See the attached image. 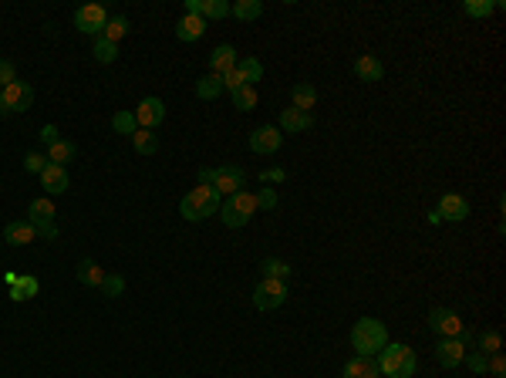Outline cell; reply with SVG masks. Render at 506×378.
Returning a JSON list of instances; mask_svg holds the SVG:
<instances>
[{
  "mask_svg": "<svg viewBox=\"0 0 506 378\" xmlns=\"http://www.w3.org/2000/svg\"><path fill=\"white\" fill-rule=\"evenodd\" d=\"M351 345H354V352L358 355L375 358V355L389 345V327L381 325L378 317H358L354 327H351Z\"/></svg>",
  "mask_w": 506,
  "mask_h": 378,
  "instance_id": "1",
  "label": "cell"
},
{
  "mask_svg": "<svg viewBox=\"0 0 506 378\" xmlns=\"http://www.w3.org/2000/svg\"><path fill=\"white\" fill-rule=\"evenodd\" d=\"M416 352L409 345H395L389 341L381 352H378V372L385 378H412L416 375Z\"/></svg>",
  "mask_w": 506,
  "mask_h": 378,
  "instance_id": "2",
  "label": "cell"
},
{
  "mask_svg": "<svg viewBox=\"0 0 506 378\" xmlns=\"http://www.w3.org/2000/svg\"><path fill=\"white\" fill-rule=\"evenodd\" d=\"M220 199L223 196L216 193L213 186H196V189H189V193L182 196L179 213L189 223H199V220H206V216H216V213H220Z\"/></svg>",
  "mask_w": 506,
  "mask_h": 378,
  "instance_id": "3",
  "label": "cell"
},
{
  "mask_svg": "<svg viewBox=\"0 0 506 378\" xmlns=\"http://www.w3.org/2000/svg\"><path fill=\"white\" fill-rule=\"evenodd\" d=\"M253 213H257V196L247 193V189L226 196V203H220V216L226 226H247L253 220Z\"/></svg>",
  "mask_w": 506,
  "mask_h": 378,
  "instance_id": "4",
  "label": "cell"
},
{
  "mask_svg": "<svg viewBox=\"0 0 506 378\" xmlns=\"http://www.w3.org/2000/svg\"><path fill=\"white\" fill-rule=\"evenodd\" d=\"M287 298H290V287H287V280H277V277H263L257 284V290H253V304L260 311H273Z\"/></svg>",
  "mask_w": 506,
  "mask_h": 378,
  "instance_id": "5",
  "label": "cell"
},
{
  "mask_svg": "<svg viewBox=\"0 0 506 378\" xmlns=\"http://www.w3.org/2000/svg\"><path fill=\"white\" fill-rule=\"evenodd\" d=\"M105 24H108V11H105L102 4H85L75 11V27H78L81 34H98L102 38Z\"/></svg>",
  "mask_w": 506,
  "mask_h": 378,
  "instance_id": "6",
  "label": "cell"
},
{
  "mask_svg": "<svg viewBox=\"0 0 506 378\" xmlns=\"http://www.w3.org/2000/svg\"><path fill=\"white\" fill-rule=\"evenodd\" d=\"M428 327L442 335V338H459V331H463V317L453 311V308H432L428 311Z\"/></svg>",
  "mask_w": 506,
  "mask_h": 378,
  "instance_id": "7",
  "label": "cell"
},
{
  "mask_svg": "<svg viewBox=\"0 0 506 378\" xmlns=\"http://www.w3.org/2000/svg\"><path fill=\"white\" fill-rule=\"evenodd\" d=\"M0 92H4V108H7V115H11V112H27L31 102H34V88L21 78L14 81V85H7V88H0Z\"/></svg>",
  "mask_w": 506,
  "mask_h": 378,
  "instance_id": "8",
  "label": "cell"
},
{
  "mask_svg": "<svg viewBox=\"0 0 506 378\" xmlns=\"http://www.w3.org/2000/svg\"><path fill=\"white\" fill-rule=\"evenodd\" d=\"M213 189H216L220 196L240 193V189H247V172L240 169V166H220V169H216V183H213Z\"/></svg>",
  "mask_w": 506,
  "mask_h": 378,
  "instance_id": "9",
  "label": "cell"
},
{
  "mask_svg": "<svg viewBox=\"0 0 506 378\" xmlns=\"http://www.w3.org/2000/svg\"><path fill=\"white\" fill-rule=\"evenodd\" d=\"M135 115V125L139 129H156V125H162V118H166V105H162V98H142L139 102V108L132 112Z\"/></svg>",
  "mask_w": 506,
  "mask_h": 378,
  "instance_id": "10",
  "label": "cell"
},
{
  "mask_svg": "<svg viewBox=\"0 0 506 378\" xmlns=\"http://www.w3.org/2000/svg\"><path fill=\"white\" fill-rule=\"evenodd\" d=\"M280 145H284V132L277 129V125H260V129L250 135V149L260 152V156H270Z\"/></svg>",
  "mask_w": 506,
  "mask_h": 378,
  "instance_id": "11",
  "label": "cell"
},
{
  "mask_svg": "<svg viewBox=\"0 0 506 378\" xmlns=\"http://www.w3.org/2000/svg\"><path fill=\"white\" fill-rule=\"evenodd\" d=\"M463 355H466V345L459 338H442L439 345H436V362H439L442 368H459L463 365Z\"/></svg>",
  "mask_w": 506,
  "mask_h": 378,
  "instance_id": "12",
  "label": "cell"
},
{
  "mask_svg": "<svg viewBox=\"0 0 506 378\" xmlns=\"http://www.w3.org/2000/svg\"><path fill=\"white\" fill-rule=\"evenodd\" d=\"M436 213H439V220L463 223V220L469 216V203H466V199H463L459 193H446V196L439 199V209H436Z\"/></svg>",
  "mask_w": 506,
  "mask_h": 378,
  "instance_id": "13",
  "label": "cell"
},
{
  "mask_svg": "<svg viewBox=\"0 0 506 378\" xmlns=\"http://www.w3.org/2000/svg\"><path fill=\"white\" fill-rule=\"evenodd\" d=\"M240 65V58H236V48L233 44H220L216 51L209 54V75H230L233 68Z\"/></svg>",
  "mask_w": 506,
  "mask_h": 378,
  "instance_id": "14",
  "label": "cell"
},
{
  "mask_svg": "<svg viewBox=\"0 0 506 378\" xmlns=\"http://www.w3.org/2000/svg\"><path fill=\"white\" fill-rule=\"evenodd\" d=\"M4 240H7L11 247H24V243H34V240H38V230H34L31 220H14V223H7Z\"/></svg>",
  "mask_w": 506,
  "mask_h": 378,
  "instance_id": "15",
  "label": "cell"
},
{
  "mask_svg": "<svg viewBox=\"0 0 506 378\" xmlns=\"http://www.w3.org/2000/svg\"><path fill=\"white\" fill-rule=\"evenodd\" d=\"M314 125V115L311 112H297V108H284L280 112V132H290V135H297V132H307Z\"/></svg>",
  "mask_w": 506,
  "mask_h": 378,
  "instance_id": "16",
  "label": "cell"
},
{
  "mask_svg": "<svg viewBox=\"0 0 506 378\" xmlns=\"http://www.w3.org/2000/svg\"><path fill=\"white\" fill-rule=\"evenodd\" d=\"M206 34V21L199 14H186L179 24H176V38L179 41H199Z\"/></svg>",
  "mask_w": 506,
  "mask_h": 378,
  "instance_id": "17",
  "label": "cell"
},
{
  "mask_svg": "<svg viewBox=\"0 0 506 378\" xmlns=\"http://www.w3.org/2000/svg\"><path fill=\"white\" fill-rule=\"evenodd\" d=\"M290 102H294L297 112H311L314 105H317V88H314L311 81H300V85L290 88Z\"/></svg>",
  "mask_w": 506,
  "mask_h": 378,
  "instance_id": "18",
  "label": "cell"
},
{
  "mask_svg": "<svg viewBox=\"0 0 506 378\" xmlns=\"http://www.w3.org/2000/svg\"><path fill=\"white\" fill-rule=\"evenodd\" d=\"M381 372H378V362L375 358H364V355H358V358H351L348 365H344V378H378Z\"/></svg>",
  "mask_w": 506,
  "mask_h": 378,
  "instance_id": "19",
  "label": "cell"
},
{
  "mask_svg": "<svg viewBox=\"0 0 506 378\" xmlns=\"http://www.w3.org/2000/svg\"><path fill=\"white\" fill-rule=\"evenodd\" d=\"M41 186H44L51 196L65 193V189H68V169H61V166H51V162H48V169L41 172Z\"/></svg>",
  "mask_w": 506,
  "mask_h": 378,
  "instance_id": "20",
  "label": "cell"
},
{
  "mask_svg": "<svg viewBox=\"0 0 506 378\" xmlns=\"http://www.w3.org/2000/svg\"><path fill=\"white\" fill-rule=\"evenodd\" d=\"M354 75L362 81H381L385 68H381V61H378L375 54H362V58L354 61Z\"/></svg>",
  "mask_w": 506,
  "mask_h": 378,
  "instance_id": "21",
  "label": "cell"
},
{
  "mask_svg": "<svg viewBox=\"0 0 506 378\" xmlns=\"http://www.w3.org/2000/svg\"><path fill=\"white\" fill-rule=\"evenodd\" d=\"M75 156H78V145L68 142V139H58V142L48 149V162H51V166H61V169H65V162H75Z\"/></svg>",
  "mask_w": 506,
  "mask_h": 378,
  "instance_id": "22",
  "label": "cell"
},
{
  "mask_svg": "<svg viewBox=\"0 0 506 378\" xmlns=\"http://www.w3.org/2000/svg\"><path fill=\"white\" fill-rule=\"evenodd\" d=\"M27 220L34 223V226H38V223H54V203L48 199V196L34 199V203H31V209H27Z\"/></svg>",
  "mask_w": 506,
  "mask_h": 378,
  "instance_id": "23",
  "label": "cell"
},
{
  "mask_svg": "<svg viewBox=\"0 0 506 378\" xmlns=\"http://www.w3.org/2000/svg\"><path fill=\"white\" fill-rule=\"evenodd\" d=\"M223 92H226V88H223V78H220V75H206V78L196 81V95H199L203 102H213V98H220Z\"/></svg>",
  "mask_w": 506,
  "mask_h": 378,
  "instance_id": "24",
  "label": "cell"
},
{
  "mask_svg": "<svg viewBox=\"0 0 506 378\" xmlns=\"http://www.w3.org/2000/svg\"><path fill=\"white\" fill-rule=\"evenodd\" d=\"M132 145H135V152H139V156H156L159 139L149 129H135L132 132Z\"/></svg>",
  "mask_w": 506,
  "mask_h": 378,
  "instance_id": "25",
  "label": "cell"
},
{
  "mask_svg": "<svg viewBox=\"0 0 506 378\" xmlns=\"http://www.w3.org/2000/svg\"><path fill=\"white\" fill-rule=\"evenodd\" d=\"M38 280H34V277H17V280H14L11 284V300H17V304H21V300H31L34 298V294H38Z\"/></svg>",
  "mask_w": 506,
  "mask_h": 378,
  "instance_id": "26",
  "label": "cell"
},
{
  "mask_svg": "<svg viewBox=\"0 0 506 378\" xmlns=\"http://www.w3.org/2000/svg\"><path fill=\"white\" fill-rule=\"evenodd\" d=\"M78 280L85 287H102V280H105V271L98 267L95 261H81L78 263Z\"/></svg>",
  "mask_w": 506,
  "mask_h": 378,
  "instance_id": "27",
  "label": "cell"
},
{
  "mask_svg": "<svg viewBox=\"0 0 506 378\" xmlns=\"http://www.w3.org/2000/svg\"><path fill=\"white\" fill-rule=\"evenodd\" d=\"M230 14H236L240 21H257L263 14V4L260 0H236V4H230Z\"/></svg>",
  "mask_w": 506,
  "mask_h": 378,
  "instance_id": "28",
  "label": "cell"
},
{
  "mask_svg": "<svg viewBox=\"0 0 506 378\" xmlns=\"http://www.w3.org/2000/svg\"><path fill=\"white\" fill-rule=\"evenodd\" d=\"M226 14H230V4H226V0H203V4H199V17H203V21H220Z\"/></svg>",
  "mask_w": 506,
  "mask_h": 378,
  "instance_id": "29",
  "label": "cell"
},
{
  "mask_svg": "<svg viewBox=\"0 0 506 378\" xmlns=\"http://www.w3.org/2000/svg\"><path fill=\"white\" fill-rule=\"evenodd\" d=\"M476 345H480V355H500L503 352V338H500V331H483L480 338H476Z\"/></svg>",
  "mask_w": 506,
  "mask_h": 378,
  "instance_id": "30",
  "label": "cell"
},
{
  "mask_svg": "<svg viewBox=\"0 0 506 378\" xmlns=\"http://www.w3.org/2000/svg\"><path fill=\"white\" fill-rule=\"evenodd\" d=\"M129 34V21L125 17H108V24H105V31H102V38L105 41H112V44H118V41Z\"/></svg>",
  "mask_w": 506,
  "mask_h": 378,
  "instance_id": "31",
  "label": "cell"
},
{
  "mask_svg": "<svg viewBox=\"0 0 506 378\" xmlns=\"http://www.w3.org/2000/svg\"><path fill=\"white\" fill-rule=\"evenodd\" d=\"M233 95V108H240V112H253L257 108V92H253V85H243V88H236Z\"/></svg>",
  "mask_w": 506,
  "mask_h": 378,
  "instance_id": "32",
  "label": "cell"
},
{
  "mask_svg": "<svg viewBox=\"0 0 506 378\" xmlns=\"http://www.w3.org/2000/svg\"><path fill=\"white\" fill-rule=\"evenodd\" d=\"M91 54H95V61L112 65V61L118 58V44H112V41H105V38H95V48H91Z\"/></svg>",
  "mask_w": 506,
  "mask_h": 378,
  "instance_id": "33",
  "label": "cell"
},
{
  "mask_svg": "<svg viewBox=\"0 0 506 378\" xmlns=\"http://www.w3.org/2000/svg\"><path fill=\"white\" fill-rule=\"evenodd\" d=\"M236 71L243 75V81H247V85H253V81L263 78V65H260L257 58H243V61L236 65Z\"/></svg>",
  "mask_w": 506,
  "mask_h": 378,
  "instance_id": "34",
  "label": "cell"
},
{
  "mask_svg": "<svg viewBox=\"0 0 506 378\" xmlns=\"http://www.w3.org/2000/svg\"><path fill=\"white\" fill-rule=\"evenodd\" d=\"M294 274V267L287 261H273V257H267L263 261V277H277V280H287V277Z\"/></svg>",
  "mask_w": 506,
  "mask_h": 378,
  "instance_id": "35",
  "label": "cell"
},
{
  "mask_svg": "<svg viewBox=\"0 0 506 378\" xmlns=\"http://www.w3.org/2000/svg\"><path fill=\"white\" fill-rule=\"evenodd\" d=\"M463 11H466L469 17H490V14L496 11V0H466Z\"/></svg>",
  "mask_w": 506,
  "mask_h": 378,
  "instance_id": "36",
  "label": "cell"
},
{
  "mask_svg": "<svg viewBox=\"0 0 506 378\" xmlns=\"http://www.w3.org/2000/svg\"><path fill=\"white\" fill-rule=\"evenodd\" d=\"M112 129H115L118 135H132L139 125H135V115H132V112H115V115H112Z\"/></svg>",
  "mask_w": 506,
  "mask_h": 378,
  "instance_id": "37",
  "label": "cell"
},
{
  "mask_svg": "<svg viewBox=\"0 0 506 378\" xmlns=\"http://www.w3.org/2000/svg\"><path fill=\"white\" fill-rule=\"evenodd\" d=\"M102 290H105V298H122V290H125V280H122L118 274H105Z\"/></svg>",
  "mask_w": 506,
  "mask_h": 378,
  "instance_id": "38",
  "label": "cell"
},
{
  "mask_svg": "<svg viewBox=\"0 0 506 378\" xmlns=\"http://www.w3.org/2000/svg\"><path fill=\"white\" fill-rule=\"evenodd\" d=\"M24 169L27 172H38V176H41V172L48 169V156H41V152H27V156H24Z\"/></svg>",
  "mask_w": 506,
  "mask_h": 378,
  "instance_id": "39",
  "label": "cell"
},
{
  "mask_svg": "<svg viewBox=\"0 0 506 378\" xmlns=\"http://www.w3.org/2000/svg\"><path fill=\"white\" fill-rule=\"evenodd\" d=\"M463 362H466V368L473 372V375H486V355H480V352L463 355Z\"/></svg>",
  "mask_w": 506,
  "mask_h": 378,
  "instance_id": "40",
  "label": "cell"
},
{
  "mask_svg": "<svg viewBox=\"0 0 506 378\" xmlns=\"http://www.w3.org/2000/svg\"><path fill=\"white\" fill-rule=\"evenodd\" d=\"M486 372H490L493 378H506V358H503V352L486 358Z\"/></svg>",
  "mask_w": 506,
  "mask_h": 378,
  "instance_id": "41",
  "label": "cell"
},
{
  "mask_svg": "<svg viewBox=\"0 0 506 378\" xmlns=\"http://www.w3.org/2000/svg\"><path fill=\"white\" fill-rule=\"evenodd\" d=\"M277 206V189H270V186H267V189H260L257 193V209H273Z\"/></svg>",
  "mask_w": 506,
  "mask_h": 378,
  "instance_id": "42",
  "label": "cell"
},
{
  "mask_svg": "<svg viewBox=\"0 0 506 378\" xmlns=\"http://www.w3.org/2000/svg\"><path fill=\"white\" fill-rule=\"evenodd\" d=\"M243 85H247V81H243V75H240V71H230V75H223V88H226V92H236V88H243Z\"/></svg>",
  "mask_w": 506,
  "mask_h": 378,
  "instance_id": "43",
  "label": "cell"
},
{
  "mask_svg": "<svg viewBox=\"0 0 506 378\" xmlns=\"http://www.w3.org/2000/svg\"><path fill=\"white\" fill-rule=\"evenodd\" d=\"M17 81V71H14L11 61H0V88H7V85H14Z\"/></svg>",
  "mask_w": 506,
  "mask_h": 378,
  "instance_id": "44",
  "label": "cell"
},
{
  "mask_svg": "<svg viewBox=\"0 0 506 378\" xmlns=\"http://www.w3.org/2000/svg\"><path fill=\"white\" fill-rule=\"evenodd\" d=\"M34 230H38L41 240H58V223H38Z\"/></svg>",
  "mask_w": 506,
  "mask_h": 378,
  "instance_id": "45",
  "label": "cell"
},
{
  "mask_svg": "<svg viewBox=\"0 0 506 378\" xmlns=\"http://www.w3.org/2000/svg\"><path fill=\"white\" fill-rule=\"evenodd\" d=\"M260 179H263L267 186H270V183H284L287 172L284 169H263V172H260Z\"/></svg>",
  "mask_w": 506,
  "mask_h": 378,
  "instance_id": "46",
  "label": "cell"
},
{
  "mask_svg": "<svg viewBox=\"0 0 506 378\" xmlns=\"http://www.w3.org/2000/svg\"><path fill=\"white\" fill-rule=\"evenodd\" d=\"M58 139H61V135H58V129H54V125H44V129H41V142L48 145V149H51Z\"/></svg>",
  "mask_w": 506,
  "mask_h": 378,
  "instance_id": "47",
  "label": "cell"
},
{
  "mask_svg": "<svg viewBox=\"0 0 506 378\" xmlns=\"http://www.w3.org/2000/svg\"><path fill=\"white\" fill-rule=\"evenodd\" d=\"M213 183H216V169H209V166L199 169V186H213Z\"/></svg>",
  "mask_w": 506,
  "mask_h": 378,
  "instance_id": "48",
  "label": "cell"
},
{
  "mask_svg": "<svg viewBox=\"0 0 506 378\" xmlns=\"http://www.w3.org/2000/svg\"><path fill=\"white\" fill-rule=\"evenodd\" d=\"M199 4L203 0H186V14H199Z\"/></svg>",
  "mask_w": 506,
  "mask_h": 378,
  "instance_id": "49",
  "label": "cell"
},
{
  "mask_svg": "<svg viewBox=\"0 0 506 378\" xmlns=\"http://www.w3.org/2000/svg\"><path fill=\"white\" fill-rule=\"evenodd\" d=\"M0 115H7V108H4V92H0Z\"/></svg>",
  "mask_w": 506,
  "mask_h": 378,
  "instance_id": "50",
  "label": "cell"
}]
</instances>
